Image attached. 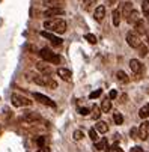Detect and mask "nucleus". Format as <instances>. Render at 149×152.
I'll use <instances>...</instances> for the list:
<instances>
[{
    "label": "nucleus",
    "instance_id": "1",
    "mask_svg": "<svg viewBox=\"0 0 149 152\" xmlns=\"http://www.w3.org/2000/svg\"><path fill=\"white\" fill-rule=\"evenodd\" d=\"M44 29L53 32V33H65L66 32V21L60 18H53L44 21Z\"/></svg>",
    "mask_w": 149,
    "mask_h": 152
},
{
    "label": "nucleus",
    "instance_id": "2",
    "mask_svg": "<svg viewBox=\"0 0 149 152\" xmlns=\"http://www.w3.org/2000/svg\"><path fill=\"white\" fill-rule=\"evenodd\" d=\"M39 56L44 59L45 62H48V63H54V65L60 63V57H59L56 53H53L50 48H42V50L39 51Z\"/></svg>",
    "mask_w": 149,
    "mask_h": 152
},
{
    "label": "nucleus",
    "instance_id": "3",
    "mask_svg": "<svg viewBox=\"0 0 149 152\" xmlns=\"http://www.w3.org/2000/svg\"><path fill=\"white\" fill-rule=\"evenodd\" d=\"M33 81L36 84H39V86H47V88H51V89L57 88V83L54 80H51L50 77H47V75H35Z\"/></svg>",
    "mask_w": 149,
    "mask_h": 152
},
{
    "label": "nucleus",
    "instance_id": "4",
    "mask_svg": "<svg viewBox=\"0 0 149 152\" xmlns=\"http://www.w3.org/2000/svg\"><path fill=\"white\" fill-rule=\"evenodd\" d=\"M11 99H12V104L15 107H30L32 105V101L29 98H26L23 95H18V94H14Z\"/></svg>",
    "mask_w": 149,
    "mask_h": 152
},
{
    "label": "nucleus",
    "instance_id": "5",
    "mask_svg": "<svg viewBox=\"0 0 149 152\" xmlns=\"http://www.w3.org/2000/svg\"><path fill=\"white\" fill-rule=\"evenodd\" d=\"M126 42H128V45H130V47H133V48H139V45L142 44L139 35H137V33H134V32L126 33Z\"/></svg>",
    "mask_w": 149,
    "mask_h": 152
},
{
    "label": "nucleus",
    "instance_id": "6",
    "mask_svg": "<svg viewBox=\"0 0 149 152\" xmlns=\"http://www.w3.org/2000/svg\"><path fill=\"white\" fill-rule=\"evenodd\" d=\"M33 98L36 99V101H39L41 104H44V105H48V107H56V102L51 99V98H48V96H45V95H42V94H33Z\"/></svg>",
    "mask_w": 149,
    "mask_h": 152
},
{
    "label": "nucleus",
    "instance_id": "7",
    "mask_svg": "<svg viewBox=\"0 0 149 152\" xmlns=\"http://www.w3.org/2000/svg\"><path fill=\"white\" fill-rule=\"evenodd\" d=\"M137 136L140 140H146L148 136H149V124L148 122H142L139 129H137Z\"/></svg>",
    "mask_w": 149,
    "mask_h": 152
},
{
    "label": "nucleus",
    "instance_id": "8",
    "mask_svg": "<svg viewBox=\"0 0 149 152\" xmlns=\"http://www.w3.org/2000/svg\"><path fill=\"white\" fill-rule=\"evenodd\" d=\"M65 11L59 6H54V8H48L44 11V17H48V18H53V17H59V15H63Z\"/></svg>",
    "mask_w": 149,
    "mask_h": 152
},
{
    "label": "nucleus",
    "instance_id": "9",
    "mask_svg": "<svg viewBox=\"0 0 149 152\" xmlns=\"http://www.w3.org/2000/svg\"><path fill=\"white\" fill-rule=\"evenodd\" d=\"M130 68L133 69V72L136 75H142L143 74V63L140 60H137V59H133L130 62Z\"/></svg>",
    "mask_w": 149,
    "mask_h": 152
},
{
    "label": "nucleus",
    "instance_id": "10",
    "mask_svg": "<svg viewBox=\"0 0 149 152\" xmlns=\"http://www.w3.org/2000/svg\"><path fill=\"white\" fill-rule=\"evenodd\" d=\"M41 36H42V38H47L53 45H60V44H62V39H60L59 36L50 33V32H45V30H44V32H41Z\"/></svg>",
    "mask_w": 149,
    "mask_h": 152
},
{
    "label": "nucleus",
    "instance_id": "11",
    "mask_svg": "<svg viewBox=\"0 0 149 152\" xmlns=\"http://www.w3.org/2000/svg\"><path fill=\"white\" fill-rule=\"evenodd\" d=\"M36 68H38V71H39L41 74H44V75H50V74L53 72L51 66H50V65H47V63H44V62L36 63Z\"/></svg>",
    "mask_w": 149,
    "mask_h": 152
},
{
    "label": "nucleus",
    "instance_id": "12",
    "mask_svg": "<svg viewBox=\"0 0 149 152\" xmlns=\"http://www.w3.org/2000/svg\"><path fill=\"white\" fill-rule=\"evenodd\" d=\"M104 17H105V6L104 5H99L96 9H95V12H93V18H95V21H102L104 20Z\"/></svg>",
    "mask_w": 149,
    "mask_h": 152
},
{
    "label": "nucleus",
    "instance_id": "13",
    "mask_svg": "<svg viewBox=\"0 0 149 152\" xmlns=\"http://www.w3.org/2000/svg\"><path fill=\"white\" fill-rule=\"evenodd\" d=\"M140 20H142V18H140L139 11L133 9V11H131V14L128 15V18H126V23H130V24H136L137 21H140Z\"/></svg>",
    "mask_w": 149,
    "mask_h": 152
},
{
    "label": "nucleus",
    "instance_id": "14",
    "mask_svg": "<svg viewBox=\"0 0 149 152\" xmlns=\"http://www.w3.org/2000/svg\"><path fill=\"white\" fill-rule=\"evenodd\" d=\"M39 119H41V116L35 112H27V113L23 115V121H26V122H35V121H39Z\"/></svg>",
    "mask_w": 149,
    "mask_h": 152
},
{
    "label": "nucleus",
    "instance_id": "15",
    "mask_svg": "<svg viewBox=\"0 0 149 152\" xmlns=\"http://www.w3.org/2000/svg\"><path fill=\"white\" fill-rule=\"evenodd\" d=\"M131 11H133V3L131 2H125L123 5H122V17L126 20L128 18V15L131 14Z\"/></svg>",
    "mask_w": 149,
    "mask_h": 152
},
{
    "label": "nucleus",
    "instance_id": "16",
    "mask_svg": "<svg viewBox=\"0 0 149 152\" xmlns=\"http://www.w3.org/2000/svg\"><path fill=\"white\" fill-rule=\"evenodd\" d=\"M95 129H96L99 134H105V133L109 131V125L105 124V122H102V121H98L95 124Z\"/></svg>",
    "mask_w": 149,
    "mask_h": 152
},
{
    "label": "nucleus",
    "instance_id": "17",
    "mask_svg": "<svg viewBox=\"0 0 149 152\" xmlns=\"http://www.w3.org/2000/svg\"><path fill=\"white\" fill-rule=\"evenodd\" d=\"M57 75L62 80H65V81H69L71 80V71L69 69H65V68H59L57 69Z\"/></svg>",
    "mask_w": 149,
    "mask_h": 152
},
{
    "label": "nucleus",
    "instance_id": "18",
    "mask_svg": "<svg viewBox=\"0 0 149 152\" xmlns=\"http://www.w3.org/2000/svg\"><path fill=\"white\" fill-rule=\"evenodd\" d=\"M110 110H112V101H110V98H105L101 102V112L102 113H109Z\"/></svg>",
    "mask_w": 149,
    "mask_h": 152
},
{
    "label": "nucleus",
    "instance_id": "19",
    "mask_svg": "<svg viewBox=\"0 0 149 152\" xmlns=\"http://www.w3.org/2000/svg\"><path fill=\"white\" fill-rule=\"evenodd\" d=\"M139 118L140 119H148L149 118V104H145L139 110Z\"/></svg>",
    "mask_w": 149,
    "mask_h": 152
},
{
    "label": "nucleus",
    "instance_id": "20",
    "mask_svg": "<svg viewBox=\"0 0 149 152\" xmlns=\"http://www.w3.org/2000/svg\"><path fill=\"white\" fill-rule=\"evenodd\" d=\"M112 20H113V26H119L121 24V11L119 9H115L113 14H112Z\"/></svg>",
    "mask_w": 149,
    "mask_h": 152
},
{
    "label": "nucleus",
    "instance_id": "21",
    "mask_svg": "<svg viewBox=\"0 0 149 152\" xmlns=\"http://www.w3.org/2000/svg\"><path fill=\"white\" fill-rule=\"evenodd\" d=\"M116 77H118V80H119L121 83H128V81H130V77L126 75L125 71H118V72H116Z\"/></svg>",
    "mask_w": 149,
    "mask_h": 152
},
{
    "label": "nucleus",
    "instance_id": "22",
    "mask_svg": "<svg viewBox=\"0 0 149 152\" xmlns=\"http://www.w3.org/2000/svg\"><path fill=\"white\" fill-rule=\"evenodd\" d=\"M95 149H98V151L107 149V140H105V139H101L99 142H95Z\"/></svg>",
    "mask_w": 149,
    "mask_h": 152
},
{
    "label": "nucleus",
    "instance_id": "23",
    "mask_svg": "<svg viewBox=\"0 0 149 152\" xmlns=\"http://www.w3.org/2000/svg\"><path fill=\"white\" fill-rule=\"evenodd\" d=\"M95 3H96V0H84L81 6H83V9H84V11H89V9H91Z\"/></svg>",
    "mask_w": 149,
    "mask_h": 152
},
{
    "label": "nucleus",
    "instance_id": "24",
    "mask_svg": "<svg viewBox=\"0 0 149 152\" xmlns=\"http://www.w3.org/2000/svg\"><path fill=\"white\" fill-rule=\"evenodd\" d=\"M91 116H92V119L98 121V119H99V116H101V108L95 105V107L92 108V115H91Z\"/></svg>",
    "mask_w": 149,
    "mask_h": 152
},
{
    "label": "nucleus",
    "instance_id": "25",
    "mask_svg": "<svg viewBox=\"0 0 149 152\" xmlns=\"http://www.w3.org/2000/svg\"><path fill=\"white\" fill-rule=\"evenodd\" d=\"M113 121H115V124H116V125H122L123 118H122V115H121L119 112H115V113H113Z\"/></svg>",
    "mask_w": 149,
    "mask_h": 152
},
{
    "label": "nucleus",
    "instance_id": "26",
    "mask_svg": "<svg viewBox=\"0 0 149 152\" xmlns=\"http://www.w3.org/2000/svg\"><path fill=\"white\" fill-rule=\"evenodd\" d=\"M134 26H136V32H139V33H145V32H146V29H145V23H143L142 20L137 21Z\"/></svg>",
    "mask_w": 149,
    "mask_h": 152
},
{
    "label": "nucleus",
    "instance_id": "27",
    "mask_svg": "<svg viewBox=\"0 0 149 152\" xmlns=\"http://www.w3.org/2000/svg\"><path fill=\"white\" fill-rule=\"evenodd\" d=\"M60 2H63V0H44V5H45V6H50V8H54V6H57Z\"/></svg>",
    "mask_w": 149,
    "mask_h": 152
},
{
    "label": "nucleus",
    "instance_id": "28",
    "mask_svg": "<svg viewBox=\"0 0 149 152\" xmlns=\"http://www.w3.org/2000/svg\"><path fill=\"white\" fill-rule=\"evenodd\" d=\"M36 143H38V146H39V148H42V146H47V137H45V136H41V137H38V139H36Z\"/></svg>",
    "mask_w": 149,
    "mask_h": 152
},
{
    "label": "nucleus",
    "instance_id": "29",
    "mask_svg": "<svg viewBox=\"0 0 149 152\" xmlns=\"http://www.w3.org/2000/svg\"><path fill=\"white\" fill-rule=\"evenodd\" d=\"M89 137H91V140H93V142H98V131H96L95 128L89 129Z\"/></svg>",
    "mask_w": 149,
    "mask_h": 152
},
{
    "label": "nucleus",
    "instance_id": "30",
    "mask_svg": "<svg viewBox=\"0 0 149 152\" xmlns=\"http://www.w3.org/2000/svg\"><path fill=\"white\" fill-rule=\"evenodd\" d=\"M84 39H86L88 42H91V44H96V36H95V35H92V33L84 35Z\"/></svg>",
    "mask_w": 149,
    "mask_h": 152
},
{
    "label": "nucleus",
    "instance_id": "31",
    "mask_svg": "<svg viewBox=\"0 0 149 152\" xmlns=\"http://www.w3.org/2000/svg\"><path fill=\"white\" fill-rule=\"evenodd\" d=\"M146 53H148V47L140 44V45H139V54H140V57H145Z\"/></svg>",
    "mask_w": 149,
    "mask_h": 152
},
{
    "label": "nucleus",
    "instance_id": "32",
    "mask_svg": "<svg viewBox=\"0 0 149 152\" xmlns=\"http://www.w3.org/2000/svg\"><path fill=\"white\" fill-rule=\"evenodd\" d=\"M143 12H145V17H148L149 14V0H143Z\"/></svg>",
    "mask_w": 149,
    "mask_h": 152
},
{
    "label": "nucleus",
    "instance_id": "33",
    "mask_svg": "<svg viewBox=\"0 0 149 152\" xmlns=\"http://www.w3.org/2000/svg\"><path fill=\"white\" fill-rule=\"evenodd\" d=\"M74 140H81L83 137H84V134H83V131H80V129H77V131H74Z\"/></svg>",
    "mask_w": 149,
    "mask_h": 152
},
{
    "label": "nucleus",
    "instance_id": "34",
    "mask_svg": "<svg viewBox=\"0 0 149 152\" xmlns=\"http://www.w3.org/2000/svg\"><path fill=\"white\" fill-rule=\"evenodd\" d=\"M101 94H102V89H98V91H95V92H92V94L89 95V98H91V99H95V98H98V96H101Z\"/></svg>",
    "mask_w": 149,
    "mask_h": 152
},
{
    "label": "nucleus",
    "instance_id": "35",
    "mask_svg": "<svg viewBox=\"0 0 149 152\" xmlns=\"http://www.w3.org/2000/svg\"><path fill=\"white\" fill-rule=\"evenodd\" d=\"M80 115H83V116H86V115H89V108H86V107H83V108H80Z\"/></svg>",
    "mask_w": 149,
    "mask_h": 152
},
{
    "label": "nucleus",
    "instance_id": "36",
    "mask_svg": "<svg viewBox=\"0 0 149 152\" xmlns=\"http://www.w3.org/2000/svg\"><path fill=\"white\" fill-rule=\"evenodd\" d=\"M36 152H50V148H48V146H42V148H39Z\"/></svg>",
    "mask_w": 149,
    "mask_h": 152
},
{
    "label": "nucleus",
    "instance_id": "37",
    "mask_svg": "<svg viewBox=\"0 0 149 152\" xmlns=\"http://www.w3.org/2000/svg\"><path fill=\"white\" fill-rule=\"evenodd\" d=\"M116 96H118V92H116V91H110V95H109V98H110V99H115Z\"/></svg>",
    "mask_w": 149,
    "mask_h": 152
},
{
    "label": "nucleus",
    "instance_id": "38",
    "mask_svg": "<svg viewBox=\"0 0 149 152\" xmlns=\"http://www.w3.org/2000/svg\"><path fill=\"white\" fill-rule=\"evenodd\" d=\"M116 3H118V0H107V2H105V5H109V6H113Z\"/></svg>",
    "mask_w": 149,
    "mask_h": 152
},
{
    "label": "nucleus",
    "instance_id": "39",
    "mask_svg": "<svg viewBox=\"0 0 149 152\" xmlns=\"http://www.w3.org/2000/svg\"><path fill=\"white\" fill-rule=\"evenodd\" d=\"M112 151H113V152H123L119 146H113V148H112Z\"/></svg>",
    "mask_w": 149,
    "mask_h": 152
},
{
    "label": "nucleus",
    "instance_id": "40",
    "mask_svg": "<svg viewBox=\"0 0 149 152\" xmlns=\"http://www.w3.org/2000/svg\"><path fill=\"white\" fill-rule=\"evenodd\" d=\"M136 134H137V128H133V129H131V137L136 139Z\"/></svg>",
    "mask_w": 149,
    "mask_h": 152
},
{
    "label": "nucleus",
    "instance_id": "41",
    "mask_svg": "<svg viewBox=\"0 0 149 152\" xmlns=\"http://www.w3.org/2000/svg\"><path fill=\"white\" fill-rule=\"evenodd\" d=\"M146 18H148V21H149V14H148V17H146Z\"/></svg>",
    "mask_w": 149,
    "mask_h": 152
}]
</instances>
